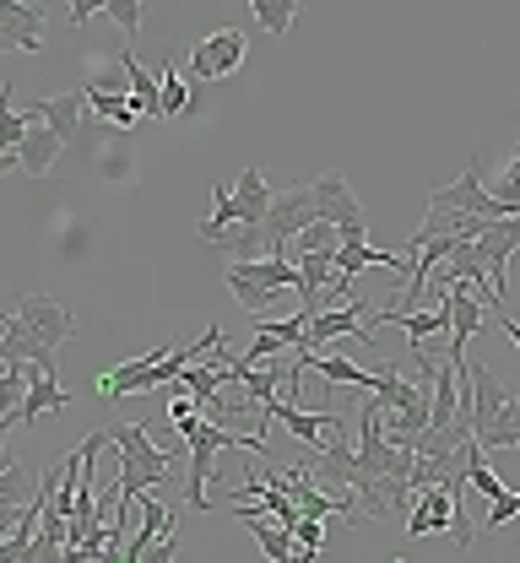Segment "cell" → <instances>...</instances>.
I'll return each mask as SVG.
<instances>
[{
	"label": "cell",
	"mask_w": 520,
	"mask_h": 563,
	"mask_svg": "<svg viewBox=\"0 0 520 563\" xmlns=\"http://www.w3.org/2000/svg\"><path fill=\"white\" fill-rule=\"evenodd\" d=\"M223 325H207L201 331V342H190V347H147L142 357H131V363H120V368H109L103 379H98V396L103 401H120V396H147V390H163V385H179V374L190 368V363H201L212 347H223Z\"/></svg>",
	"instance_id": "obj_1"
},
{
	"label": "cell",
	"mask_w": 520,
	"mask_h": 563,
	"mask_svg": "<svg viewBox=\"0 0 520 563\" xmlns=\"http://www.w3.org/2000/svg\"><path fill=\"white\" fill-rule=\"evenodd\" d=\"M109 444H120V488H114L120 504H131V498L152 493L157 483H168L174 455L163 444H152L142 422H109Z\"/></svg>",
	"instance_id": "obj_2"
},
{
	"label": "cell",
	"mask_w": 520,
	"mask_h": 563,
	"mask_svg": "<svg viewBox=\"0 0 520 563\" xmlns=\"http://www.w3.org/2000/svg\"><path fill=\"white\" fill-rule=\"evenodd\" d=\"M429 211H450V217H477V222H505V217H520V207L499 201L494 190H483V168H477V163H466V168L455 174V185L434 190V196H429Z\"/></svg>",
	"instance_id": "obj_3"
},
{
	"label": "cell",
	"mask_w": 520,
	"mask_h": 563,
	"mask_svg": "<svg viewBox=\"0 0 520 563\" xmlns=\"http://www.w3.org/2000/svg\"><path fill=\"white\" fill-rule=\"evenodd\" d=\"M272 201H277L272 179L250 163V168H239V185H233V190H228V185L212 190V222H250V228H266Z\"/></svg>",
	"instance_id": "obj_4"
},
{
	"label": "cell",
	"mask_w": 520,
	"mask_h": 563,
	"mask_svg": "<svg viewBox=\"0 0 520 563\" xmlns=\"http://www.w3.org/2000/svg\"><path fill=\"white\" fill-rule=\"evenodd\" d=\"M309 222H320V217H314V185H288V190H277V201L266 211V244H272V255L294 261L288 244H294Z\"/></svg>",
	"instance_id": "obj_5"
},
{
	"label": "cell",
	"mask_w": 520,
	"mask_h": 563,
	"mask_svg": "<svg viewBox=\"0 0 520 563\" xmlns=\"http://www.w3.org/2000/svg\"><path fill=\"white\" fill-rule=\"evenodd\" d=\"M369 309H374L369 292H353V298H347V309L314 314V320H309V336H303V352L331 347V342H353V347H369L374 352V336L358 325V314H369Z\"/></svg>",
	"instance_id": "obj_6"
},
{
	"label": "cell",
	"mask_w": 520,
	"mask_h": 563,
	"mask_svg": "<svg viewBox=\"0 0 520 563\" xmlns=\"http://www.w3.org/2000/svg\"><path fill=\"white\" fill-rule=\"evenodd\" d=\"M244 33L239 27H218V33H207L196 49H190V66H185V76L190 81H223V76H233V70L244 66Z\"/></svg>",
	"instance_id": "obj_7"
},
{
	"label": "cell",
	"mask_w": 520,
	"mask_h": 563,
	"mask_svg": "<svg viewBox=\"0 0 520 563\" xmlns=\"http://www.w3.org/2000/svg\"><path fill=\"white\" fill-rule=\"evenodd\" d=\"M472 244H477V255H483V266H488L494 298L505 303V298H510V255L520 250V217H505V222H483Z\"/></svg>",
	"instance_id": "obj_8"
},
{
	"label": "cell",
	"mask_w": 520,
	"mask_h": 563,
	"mask_svg": "<svg viewBox=\"0 0 520 563\" xmlns=\"http://www.w3.org/2000/svg\"><path fill=\"white\" fill-rule=\"evenodd\" d=\"M16 325L38 342V347H60L66 336H71V314H66V303H55L49 292H27L22 303H16Z\"/></svg>",
	"instance_id": "obj_9"
},
{
	"label": "cell",
	"mask_w": 520,
	"mask_h": 563,
	"mask_svg": "<svg viewBox=\"0 0 520 563\" xmlns=\"http://www.w3.org/2000/svg\"><path fill=\"white\" fill-rule=\"evenodd\" d=\"M314 217L331 222L336 233H347V228H369V217H364V207H358V196L347 190V174H336V168L314 179Z\"/></svg>",
	"instance_id": "obj_10"
},
{
	"label": "cell",
	"mask_w": 520,
	"mask_h": 563,
	"mask_svg": "<svg viewBox=\"0 0 520 563\" xmlns=\"http://www.w3.org/2000/svg\"><path fill=\"white\" fill-rule=\"evenodd\" d=\"M44 33H49V11H44V5H16V0H0V49L38 55V49H44Z\"/></svg>",
	"instance_id": "obj_11"
},
{
	"label": "cell",
	"mask_w": 520,
	"mask_h": 563,
	"mask_svg": "<svg viewBox=\"0 0 520 563\" xmlns=\"http://www.w3.org/2000/svg\"><path fill=\"white\" fill-rule=\"evenodd\" d=\"M196 233H201V244H218L223 255L244 261V266L272 255V244H266V228H250V222H212V217H207Z\"/></svg>",
	"instance_id": "obj_12"
},
{
	"label": "cell",
	"mask_w": 520,
	"mask_h": 563,
	"mask_svg": "<svg viewBox=\"0 0 520 563\" xmlns=\"http://www.w3.org/2000/svg\"><path fill=\"white\" fill-rule=\"evenodd\" d=\"M466 477L455 472L445 477L440 488L418 493V504H412V515H407V537H429V531H450V515H455V488H461Z\"/></svg>",
	"instance_id": "obj_13"
},
{
	"label": "cell",
	"mask_w": 520,
	"mask_h": 563,
	"mask_svg": "<svg viewBox=\"0 0 520 563\" xmlns=\"http://www.w3.org/2000/svg\"><path fill=\"white\" fill-rule=\"evenodd\" d=\"M466 374H472V396H477V439L483 433H494L499 422H505V412H510V390H505V379L488 368V363H466Z\"/></svg>",
	"instance_id": "obj_14"
},
{
	"label": "cell",
	"mask_w": 520,
	"mask_h": 563,
	"mask_svg": "<svg viewBox=\"0 0 520 563\" xmlns=\"http://www.w3.org/2000/svg\"><path fill=\"white\" fill-rule=\"evenodd\" d=\"M298 368H303V374H320L325 385H353V390H369V396H379V385H385V374L358 368V363L342 357V352H331V357H320V352H298Z\"/></svg>",
	"instance_id": "obj_15"
},
{
	"label": "cell",
	"mask_w": 520,
	"mask_h": 563,
	"mask_svg": "<svg viewBox=\"0 0 520 563\" xmlns=\"http://www.w3.org/2000/svg\"><path fill=\"white\" fill-rule=\"evenodd\" d=\"M233 520H239V526H244V531L261 542L266 563H294V553H298L294 531H288V526H277L266 509H244V504H239V509H233Z\"/></svg>",
	"instance_id": "obj_16"
},
{
	"label": "cell",
	"mask_w": 520,
	"mask_h": 563,
	"mask_svg": "<svg viewBox=\"0 0 520 563\" xmlns=\"http://www.w3.org/2000/svg\"><path fill=\"white\" fill-rule=\"evenodd\" d=\"M81 103H87V92L76 87V92H60V98H38V103H27L22 114L38 120V125H49L60 141H76V131H81Z\"/></svg>",
	"instance_id": "obj_17"
},
{
	"label": "cell",
	"mask_w": 520,
	"mask_h": 563,
	"mask_svg": "<svg viewBox=\"0 0 520 563\" xmlns=\"http://www.w3.org/2000/svg\"><path fill=\"white\" fill-rule=\"evenodd\" d=\"M66 401H71V396L60 390V379L27 363V396H22V407H16L11 418H16V422H38V418H44V412H60Z\"/></svg>",
	"instance_id": "obj_18"
},
{
	"label": "cell",
	"mask_w": 520,
	"mask_h": 563,
	"mask_svg": "<svg viewBox=\"0 0 520 563\" xmlns=\"http://www.w3.org/2000/svg\"><path fill=\"white\" fill-rule=\"evenodd\" d=\"M60 152H66V141L55 136L49 125H38V120H33V131H27V141L16 146V157H22V174H49Z\"/></svg>",
	"instance_id": "obj_19"
},
{
	"label": "cell",
	"mask_w": 520,
	"mask_h": 563,
	"mask_svg": "<svg viewBox=\"0 0 520 563\" xmlns=\"http://www.w3.org/2000/svg\"><path fill=\"white\" fill-rule=\"evenodd\" d=\"M120 70H125V87H131V98L142 103V114H147V120H163V87H157V76H152L136 55H120Z\"/></svg>",
	"instance_id": "obj_20"
},
{
	"label": "cell",
	"mask_w": 520,
	"mask_h": 563,
	"mask_svg": "<svg viewBox=\"0 0 520 563\" xmlns=\"http://www.w3.org/2000/svg\"><path fill=\"white\" fill-rule=\"evenodd\" d=\"M81 92H87V109H92L98 120H109V125H120V131H136L142 103H136L131 92H92V87H81Z\"/></svg>",
	"instance_id": "obj_21"
},
{
	"label": "cell",
	"mask_w": 520,
	"mask_h": 563,
	"mask_svg": "<svg viewBox=\"0 0 520 563\" xmlns=\"http://www.w3.org/2000/svg\"><path fill=\"white\" fill-rule=\"evenodd\" d=\"M223 282H228V292H233V303H239V309H250V314H261V309L277 298L272 287H261V282L250 277L239 261H228V266H223Z\"/></svg>",
	"instance_id": "obj_22"
},
{
	"label": "cell",
	"mask_w": 520,
	"mask_h": 563,
	"mask_svg": "<svg viewBox=\"0 0 520 563\" xmlns=\"http://www.w3.org/2000/svg\"><path fill=\"white\" fill-rule=\"evenodd\" d=\"M239 266H244V261H239ZM244 272H250V277L261 282V287H272V292H277V287H303V277H298V266H294V261H283V255L250 261Z\"/></svg>",
	"instance_id": "obj_23"
},
{
	"label": "cell",
	"mask_w": 520,
	"mask_h": 563,
	"mask_svg": "<svg viewBox=\"0 0 520 563\" xmlns=\"http://www.w3.org/2000/svg\"><path fill=\"white\" fill-rule=\"evenodd\" d=\"M250 11H255V22L272 38H288V27H294V16H298V0H250Z\"/></svg>",
	"instance_id": "obj_24"
},
{
	"label": "cell",
	"mask_w": 520,
	"mask_h": 563,
	"mask_svg": "<svg viewBox=\"0 0 520 563\" xmlns=\"http://www.w3.org/2000/svg\"><path fill=\"white\" fill-rule=\"evenodd\" d=\"M38 498V488H33V477L22 472V466H11L5 477H0V515H16V509H27Z\"/></svg>",
	"instance_id": "obj_25"
},
{
	"label": "cell",
	"mask_w": 520,
	"mask_h": 563,
	"mask_svg": "<svg viewBox=\"0 0 520 563\" xmlns=\"http://www.w3.org/2000/svg\"><path fill=\"white\" fill-rule=\"evenodd\" d=\"M157 87H163V120H185V109H190V76H179V70L168 66L157 76Z\"/></svg>",
	"instance_id": "obj_26"
},
{
	"label": "cell",
	"mask_w": 520,
	"mask_h": 563,
	"mask_svg": "<svg viewBox=\"0 0 520 563\" xmlns=\"http://www.w3.org/2000/svg\"><path fill=\"white\" fill-rule=\"evenodd\" d=\"M294 244H298V255H336V250H342V233H336L331 222H309Z\"/></svg>",
	"instance_id": "obj_27"
},
{
	"label": "cell",
	"mask_w": 520,
	"mask_h": 563,
	"mask_svg": "<svg viewBox=\"0 0 520 563\" xmlns=\"http://www.w3.org/2000/svg\"><path fill=\"white\" fill-rule=\"evenodd\" d=\"M477 444H483V450H516V444H520V396L510 401V412H505V422H499L494 433H483Z\"/></svg>",
	"instance_id": "obj_28"
},
{
	"label": "cell",
	"mask_w": 520,
	"mask_h": 563,
	"mask_svg": "<svg viewBox=\"0 0 520 563\" xmlns=\"http://www.w3.org/2000/svg\"><path fill=\"white\" fill-rule=\"evenodd\" d=\"M103 16H109V22H120V27H125V38L136 44V33H142V0H103Z\"/></svg>",
	"instance_id": "obj_29"
},
{
	"label": "cell",
	"mask_w": 520,
	"mask_h": 563,
	"mask_svg": "<svg viewBox=\"0 0 520 563\" xmlns=\"http://www.w3.org/2000/svg\"><path fill=\"white\" fill-rule=\"evenodd\" d=\"M516 515H520V493H505V498H494V504H488V520H483V531H505Z\"/></svg>",
	"instance_id": "obj_30"
},
{
	"label": "cell",
	"mask_w": 520,
	"mask_h": 563,
	"mask_svg": "<svg viewBox=\"0 0 520 563\" xmlns=\"http://www.w3.org/2000/svg\"><path fill=\"white\" fill-rule=\"evenodd\" d=\"M499 201H510V207H520V152L505 163V174H499Z\"/></svg>",
	"instance_id": "obj_31"
},
{
	"label": "cell",
	"mask_w": 520,
	"mask_h": 563,
	"mask_svg": "<svg viewBox=\"0 0 520 563\" xmlns=\"http://www.w3.org/2000/svg\"><path fill=\"white\" fill-rule=\"evenodd\" d=\"M179 559V531H168V537H157L147 553H142V563H174Z\"/></svg>",
	"instance_id": "obj_32"
},
{
	"label": "cell",
	"mask_w": 520,
	"mask_h": 563,
	"mask_svg": "<svg viewBox=\"0 0 520 563\" xmlns=\"http://www.w3.org/2000/svg\"><path fill=\"white\" fill-rule=\"evenodd\" d=\"M207 103H212V81H190V109H185V120H207Z\"/></svg>",
	"instance_id": "obj_33"
},
{
	"label": "cell",
	"mask_w": 520,
	"mask_h": 563,
	"mask_svg": "<svg viewBox=\"0 0 520 563\" xmlns=\"http://www.w3.org/2000/svg\"><path fill=\"white\" fill-rule=\"evenodd\" d=\"M294 542H298V548H314V553H320V548H325V526H320V520H298Z\"/></svg>",
	"instance_id": "obj_34"
},
{
	"label": "cell",
	"mask_w": 520,
	"mask_h": 563,
	"mask_svg": "<svg viewBox=\"0 0 520 563\" xmlns=\"http://www.w3.org/2000/svg\"><path fill=\"white\" fill-rule=\"evenodd\" d=\"M196 412H201V407H196V396H174V401H168V422H174V428H179V422H190Z\"/></svg>",
	"instance_id": "obj_35"
},
{
	"label": "cell",
	"mask_w": 520,
	"mask_h": 563,
	"mask_svg": "<svg viewBox=\"0 0 520 563\" xmlns=\"http://www.w3.org/2000/svg\"><path fill=\"white\" fill-rule=\"evenodd\" d=\"M92 16H103V5H92V0H76V5H71V22H76V27H87Z\"/></svg>",
	"instance_id": "obj_36"
},
{
	"label": "cell",
	"mask_w": 520,
	"mask_h": 563,
	"mask_svg": "<svg viewBox=\"0 0 520 563\" xmlns=\"http://www.w3.org/2000/svg\"><path fill=\"white\" fill-rule=\"evenodd\" d=\"M11 168H22V157L16 152H0V174H11Z\"/></svg>",
	"instance_id": "obj_37"
},
{
	"label": "cell",
	"mask_w": 520,
	"mask_h": 563,
	"mask_svg": "<svg viewBox=\"0 0 520 563\" xmlns=\"http://www.w3.org/2000/svg\"><path fill=\"white\" fill-rule=\"evenodd\" d=\"M499 320H505V336H510V342L520 347V320H510V314H499Z\"/></svg>",
	"instance_id": "obj_38"
}]
</instances>
